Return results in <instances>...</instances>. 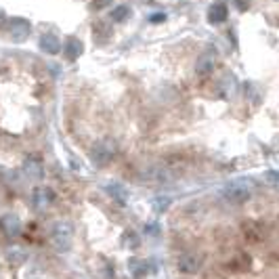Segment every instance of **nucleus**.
I'll list each match as a JSON object with an SVG mask.
<instances>
[{"label":"nucleus","instance_id":"1","mask_svg":"<svg viewBox=\"0 0 279 279\" xmlns=\"http://www.w3.org/2000/svg\"><path fill=\"white\" fill-rule=\"evenodd\" d=\"M48 235H51V242L57 246V250H69L72 248V237H74V231H72V225L65 223V221H55L48 227Z\"/></svg>","mask_w":279,"mask_h":279},{"label":"nucleus","instance_id":"11","mask_svg":"<svg viewBox=\"0 0 279 279\" xmlns=\"http://www.w3.org/2000/svg\"><path fill=\"white\" fill-rule=\"evenodd\" d=\"M128 271H131L133 279H143L145 275H149V265L145 261H139V258H133L128 263Z\"/></svg>","mask_w":279,"mask_h":279},{"label":"nucleus","instance_id":"7","mask_svg":"<svg viewBox=\"0 0 279 279\" xmlns=\"http://www.w3.org/2000/svg\"><path fill=\"white\" fill-rule=\"evenodd\" d=\"M84 53V44L80 42L78 38L74 36H69L65 38V42H63V57L67 59V61H76V59H80Z\"/></svg>","mask_w":279,"mask_h":279},{"label":"nucleus","instance_id":"19","mask_svg":"<svg viewBox=\"0 0 279 279\" xmlns=\"http://www.w3.org/2000/svg\"><path fill=\"white\" fill-rule=\"evenodd\" d=\"M235 2V6L239 8V11H246L248 6H250V0H233Z\"/></svg>","mask_w":279,"mask_h":279},{"label":"nucleus","instance_id":"9","mask_svg":"<svg viewBox=\"0 0 279 279\" xmlns=\"http://www.w3.org/2000/svg\"><path fill=\"white\" fill-rule=\"evenodd\" d=\"M40 51L46 53V55H57L61 51V42L55 34H42L40 36Z\"/></svg>","mask_w":279,"mask_h":279},{"label":"nucleus","instance_id":"21","mask_svg":"<svg viewBox=\"0 0 279 279\" xmlns=\"http://www.w3.org/2000/svg\"><path fill=\"white\" fill-rule=\"evenodd\" d=\"M145 231H147V235H159L157 225H147V227H145Z\"/></svg>","mask_w":279,"mask_h":279},{"label":"nucleus","instance_id":"16","mask_svg":"<svg viewBox=\"0 0 279 279\" xmlns=\"http://www.w3.org/2000/svg\"><path fill=\"white\" fill-rule=\"evenodd\" d=\"M48 202H53V191H48V189H38V191L34 193V204L38 208L48 204Z\"/></svg>","mask_w":279,"mask_h":279},{"label":"nucleus","instance_id":"24","mask_svg":"<svg viewBox=\"0 0 279 279\" xmlns=\"http://www.w3.org/2000/svg\"><path fill=\"white\" fill-rule=\"evenodd\" d=\"M2 21H4V13L0 11V25H2Z\"/></svg>","mask_w":279,"mask_h":279},{"label":"nucleus","instance_id":"3","mask_svg":"<svg viewBox=\"0 0 279 279\" xmlns=\"http://www.w3.org/2000/svg\"><path fill=\"white\" fill-rule=\"evenodd\" d=\"M112 157H114V149L105 143H97L91 149V162L95 166H107L109 162H112Z\"/></svg>","mask_w":279,"mask_h":279},{"label":"nucleus","instance_id":"15","mask_svg":"<svg viewBox=\"0 0 279 279\" xmlns=\"http://www.w3.org/2000/svg\"><path fill=\"white\" fill-rule=\"evenodd\" d=\"M131 17V8H128L126 4H120V6H116L114 11H112V19L116 23H122V21H126V19Z\"/></svg>","mask_w":279,"mask_h":279},{"label":"nucleus","instance_id":"17","mask_svg":"<svg viewBox=\"0 0 279 279\" xmlns=\"http://www.w3.org/2000/svg\"><path fill=\"white\" fill-rule=\"evenodd\" d=\"M244 93H246V99H248V101L258 103V101H256V86H254L252 82H246V84H244Z\"/></svg>","mask_w":279,"mask_h":279},{"label":"nucleus","instance_id":"23","mask_svg":"<svg viewBox=\"0 0 279 279\" xmlns=\"http://www.w3.org/2000/svg\"><path fill=\"white\" fill-rule=\"evenodd\" d=\"M109 2V0H95V4H93V8H103L105 4Z\"/></svg>","mask_w":279,"mask_h":279},{"label":"nucleus","instance_id":"6","mask_svg":"<svg viewBox=\"0 0 279 279\" xmlns=\"http://www.w3.org/2000/svg\"><path fill=\"white\" fill-rule=\"evenodd\" d=\"M250 189L244 187V185H231V187H227L225 189V199L227 202H231V204H244L250 199Z\"/></svg>","mask_w":279,"mask_h":279},{"label":"nucleus","instance_id":"2","mask_svg":"<svg viewBox=\"0 0 279 279\" xmlns=\"http://www.w3.org/2000/svg\"><path fill=\"white\" fill-rule=\"evenodd\" d=\"M204 267V256L197 254V252H185L178 256V269L181 273H187V275H195L202 271Z\"/></svg>","mask_w":279,"mask_h":279},{"label":"nucleus","instance_id":"18","mask_svg":"<svg viewBox=\"0 0 279 279\" xmlns=\"http://www.w3.org/2000/svg\"><path fill=\"white\" fill-rule=\"evenodd\" d=\"M168 206H170V199H153V208H155V212H164Z\"/></svg>","mask_w":279,"mask_h":279},{"label":"nucleus","instance_id":"13","mask_svg":"<svg viewBox=\"0 0 279 279\" xmlns=\"http://www.w3.org/2000/svg\"><path fill=\"white\" fill-rule=\"evenodd\" d=\"M23 172L29 176V178H42V166H40L38 159H32V157H27L25 162H23Z\"/></svg>","mask_w":279,"mask_h":279},{"label":"nucleus","instance_id":"20","mask_svg":"<svg viewBox=\"0 0 279 279\" xmlns=\"http://www.w3.org/2000/svg\"><path fill=\"white\" fill-rule=\"evenodd\" d=\"M149 21H151V23H162V21H166V15L164 13H155V15H151Z\"/></svg>","mask_w":279,"mask_h":279},{"label":"nucleus","instance_id":"8","mask_svg":"<svg viewBox=\"0 0 279 279\" xmlns=\"http://www.w3.org/2000/svg\"><path fill=\"white\" fill-rule=\"evenodd\" d=\"M214 53H204L202 57L197 59V63H195V74L199 76V78H204V76H208V74H212V69H214Z\"/></svg>","mask_w":279,"mask_h":279},{"label":"nucleus","instance_id":"5","mask_svg":"<svg viewBox=\"0 0 279 279\" xmlns=\"http://www.w3.org/2000/svg\"><path fill=\"white\" fill-rule=\"evenodd\" d=\"M0 229H2V233L6 237H17L21 233V221L15 216V214H2L0 216Z\"/></svg>","mask_w":279,"mask_h":279},{"label":"nucleus","instance_id":"14","mask_svg":"<svg viewBox=\"0 0 279 279\" xmlns=\"http://www.w3.org/2000/svg\"><path fill=\"white\" fill-rule=\"evenodd\" d=\"M122 246H126V248H139V246H141V237H139L133 229H126V231L122 233Z\"/></svg>","mask_w":279,"mask_h":279},{"label":"nucleus","instance_id":"22","mask_svg":"<svg viewBox=\"0 0 279 279\" xmlns=\"http://www.w3.org/2000/svg\"><path fill=\"white\" fill-rule=\"evenodd\" d=\"M267 176L271 178V181H279V170H269Z\"/></svg>","mask_w":279,"mask_h":279},{"label":"nucleus","instance_id":"4","mask_svg":"<svg viewBox=\"0 0 279 279\" xmlns=\"http://www.w3.org/2000/svg\"><path fill=\"white\" fill-rule=\"evenodd\" d=\"M29 32H32V25H29L27 19L17 17L11 21V38L15 40V42H25Z\"/></svg>","mask_w":279,"mask_h":279},{"label":"nucleus","instance_id":"12","mask_svg":"<svg viewBox=\"0 0 279 279\" xmlns=\"http://www.w3.org/2000/svg\"><path fill=\"white\" fill-rule=\"evenodd\" d=\"M105 191L112 195L114 199H118L120 204H126V199H128V189H126L122 183H112V185H107Z\"/></svg>","mask_w":279,"mask_h":279},{"label":"nucleus","instance_id":"10","mask_svg":"<svg viewBox=\"0 0 279 279\" xmlns=\"http://www.w3.org/2000/svg\"><path fill=\"white\" fill-rule=\"evenodd\" d=\"M227 17H229V11L223 2H216L208 8V23H212V25L223 23V21H227Z\"/></svg>","mask_w":279,"mask_h":279}]
</instances>
